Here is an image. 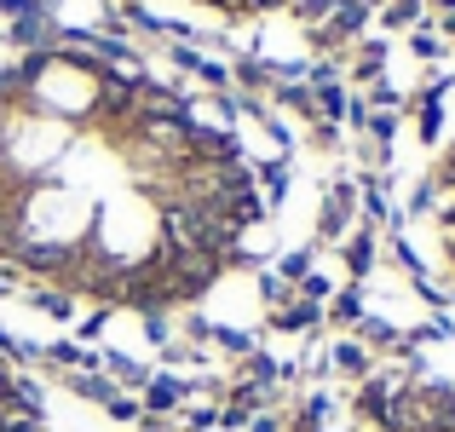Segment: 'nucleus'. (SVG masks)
<instances>
[{
    "mask_svg": "<svg viewBox=\"0 0 455 432\" xmlns=\"http://www.w3.org/2000/svg\"><path fill=\"white\" fill-rule=\"evenodd\" d=\"M104 415H116V421H145V404H139V398H127V392H122V398H116Z\"/></svg>",
    "mask_w": 455,
    "mask_h": 432,
    "instance_id": "4468645a",
    "label": "nucleus"
},
{
    "mask_svg": "<svg viewBox=\"0 0 455 432\" xmlns=\"http://www.w3.org/2000/svg\"><path fill=\"white\" fill-rule=\"evenodd\" d=\"M190 398V380H179V375H150V387H145V415H173L179 404Z\"/></svg>",
    "mask_w": 455,
    "mask_h": 432,
    "instance_id": "20e7f679",
    "label": "nucleus"
},
{
    "mask_svg": "<svg viewBox=\"0 0 455 432\" xmlns=\"http://www.w3.org/2000/svg\"><path fill=\"white\" fill-rule=\"evenodd\" d=\"M410 46H415V52H421V58H438V41H433V35H415Z\"/></svg>",
    "mask_w": 455,
    "mask_h": 432,
    "instance_id": "f3484780",
    "label": "nucleus"
},
{
    "mask_svg": "<svg viewBox=\"0 0 455 432\" xmlns=\"http://www.w3.org/2000/svg\"><path fill=\"white\" fill-rule=\"evenodd\" d=\"M352 208H357V185L340 179V185L329 190V202H323V220H317L323 243H346V231H352Z\"/></svg>",
    "mask_w": 455,
    "mask_h": 432,
    "instance_id": "f257e3e1",
    "label": "nucleus"
},
{
    "mask_svg": "<svg viewBox=\"0 0 455 432\" xmlns=\"http://www.w3.org/2000/svg\"><path fill=\"white\" fill-rule=\"evenodd\" d=\"M248 432H283V415H266V410H259L254 421H248Z\"/></svg>",
    "mask_w": 455,
    "mask_h": 432,
    "instance_id": "dca6fc26",
    "label": "nucleus"
},
{
    "mask_svg": "<svg viewBox=\"0 0 455 432\" xmlns=\"http://www.w3.org/2000/svg\"><path fill=\"white\" fill-rule=\"evenodd\" d=\"M122 6H150V0H122ZM202 12H220L225 23H248V18H266V12H283L294 0H190Z\"/></svg>",
    "mask_w": 455,
    "mask_h": 432,
    "instance_id": "f03ea898",
    "label": "nucleus"
},
{
    "mask_svg": "<svg viewBox=\"0 0 455 432\" xmlns=\"http://www.w3.org/2000/svg\"><path fill=\"white\" fill-rule=\"evenodd\" d=\"M438 6H444V12H455V0H438Z\"/></svg>",
    "mask_w": 455,
    "mask_h": 432,
    "instance_id": "a211bd4d",
    "label": "nucleus"
},
{
    "mask_svg": "<svg viewBox=\"0 0 455 432\" xmlns=\"http://www.w3.org/2000/svg\"><path fill=\"white\" fill-rule=\"evenodd\" d=\"M380 69H387V41H363L352 76H357V81H380Z\"/></svg>",
    "mask_w": 455,
    "mask_h": 432,
    "instance_id": "9b49d317",
    "label": "nucleus"
},
{
    "mask_svg": "<svg viewBox=\"0 0 455 432\" xmlns=\"http://www.w3.org/2000/svg\"><path fill=\"white\" fill-rule=\"evenodd\" d=\"M329 323H340V329H357L363 323V288H340V294H329Z\"/></svg>",
    "mask_w": 455,
    "mask_h": 432,
    "instance_id": "6e6552de",
    "label": "nucleus"
},
{
    "mask_svg": "<svg viewBox=\"0 0 455 432\" xmlns=\"http://www.w3.org/2000/svg\"><path fill=\"white\" fill-rule=\"evenodd\" d=\"M277 277H283V283H294V288H300V283L311 277V254H306V248H294V254H283V266H277Z\"/></svg>",
    "mask_w": 455,
    "mask_h": 432,
    "instance_id": "f8f14e48",
    "label": "nucleus"
},
{
    "mask_svg": "<svg viewBox=\"0 0 455 432\" xmlns=\"http://www.w3.org/2000/svg\"><path fill=\"white\" fill-rule=\"evenodd\" d=\"M104 323H110V311H104V306H92V317L81 323V340H99V329H104Z\"/></svg>",
    "mask_w": 455,
    "mask_h": 432,
    "instance_id": "2eb2a0df",
    "label": "nucleus"
},
{
    "mask_svg": "<svg viewBox=\"0 0 455 432\" xmlns=\"http://www.w3.org/2000/svg\"><path fill=\"white\" fill-rule=\"evenodd\" d=\"M311 323H323V311L311 306V300H300V294H294L289 306H277V311H271V329H283V334H294V329H311Z\"/></svg>",
    "mask_w": 455,
    "mask_h": 432,
    "instance_id": "423d86ee",
    "label": "nucleus"
},
{
    "mask_svg": "<svg viewBox=\"0 0 455 432\" xmlns=\"http://www.w3.org/2000/svg\"><path fill=\"white\" fill-rule=\"evenodd\" d=\"M415 18H421V0H392L387 6V29H410Z\"/></svg>",
    "mask_w": 455,
    "mask_h": 432,
    "instance_id": "ddd939ff",
    "label": "nucleus"
},
{
    "mask_svg": "<svg viewBox=\"0 0 455 432\" xmlns=\"http://www.w3.org/2000/svg\"><path fill=\"white\" fill-rule=\"evenodd\" d=\"M29 306H35V311H46V317H58V323L76 317V300L58 294V288H29Z\"/></svg>",
    "mask_w": 455,
    "mask_h": 432,
    "instance_id": "9d476101",
    "label": "nucleus"
},
{
    "mask_svg": "<svg viewBox=\"0 0 455 432\" xmlns=\"http://www.w3.org/2000/svg\"><path fill=\"white\" fill-rule=\"evenodd\" d=\"M357 340H363L369 352H398L403 334L392 329V323H380V317H369V311H363V323H357Z\"/></svg>",
    "mask_w": 455,
    "mask_h": 432,
    "instance_id": "1a4fd4ad",
    "label": "nucleus"
},
{
    "mask_svg": "<svg viewBox=\"0 0 455 432\" xmlns=\"http://www.w3.org/2000/svg\"><path fill=\"white\" fill-rule=\"evenodd\" d=\"M340 260H346V271H352V283H363L369 271H375V225H357V231H346Z\"/></svg>",
    "mask_w": 455,
    "mask_h": 432,
    "instance_id": "7ed1b4c3",
    "label": "nucleus"
},
{
    "mask_svg": "<svg viewBox=\"0 0 455 432\" xmlns=\"http://www.w3.org/2000/svg\"><path fill=\"white\" fill-rule=\"evenodd\" d=\"M329 369H334V375H346V380H363L369 369H375V352H369L363 340H340L329 352Z\"/></svg>",
    "mask_w": 455,
    "mask_h": 432,
    "instance_id": "39448f33",
    "label": "nucleus"
},
{
    "mask_svg": "<svg viewBox=\"0 0 455 432\" xmlns=\"http://www.w3.org/2000/svg\"><path fill=\"white\" fill-rule=\"evenodd\" d=\"M104 375H110L116 387H133V392H145V387H150V369H145V364H133V357H122V352H104Z\"/></svg>",
    "mask_w": 455,
    "mask_h": 432,
    "instance_id": "0eeeda50",
    "label": "nucleus"
}]
</instances>
